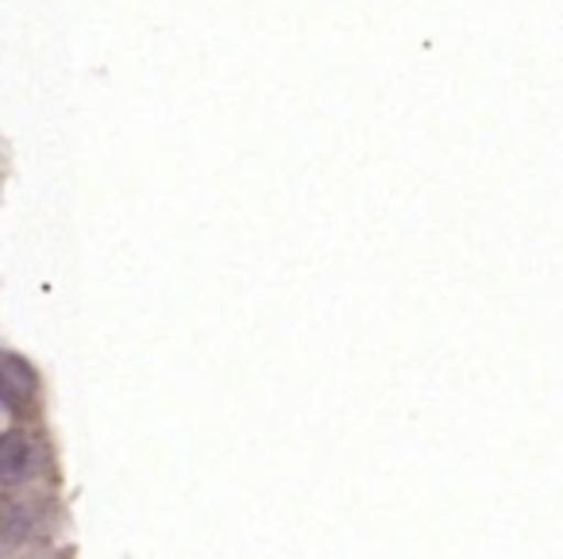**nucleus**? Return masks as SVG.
I'll use <instances>...</instances> for the list:
<instances>
[{"mask_svg": "<svg viewBox=\"0 0 563 559\" xmlns=\"http://www.w3.org/2000/svg\"><path fill=\"white\" fill-rule=\"evenodd\" d=\"M0 386H4V405H9L12 417L35 409V397H40V382L35 371L16 355V351H4V366H0Z\"/></svg>", "mask_w": 563, "mask_h": 559, "instance_id": "nucleus-1", "label": "nucleus"}, {"mask_svg": "<svg viewBox=\"0 0 563 559\" xmlns=\"http://www.w3.org/2000/svg\"><path fill=\"white\" fill-rule=\"evenodd\" d=\"M35 467H40V443L24 432H9L0 443V474H4V486H16V482L32 479Z\"/></svg>", "mask_w": 563, "mask_h": 559, "instance_id": "nucleus-2", "label": "nucleus"}]
</instances>
